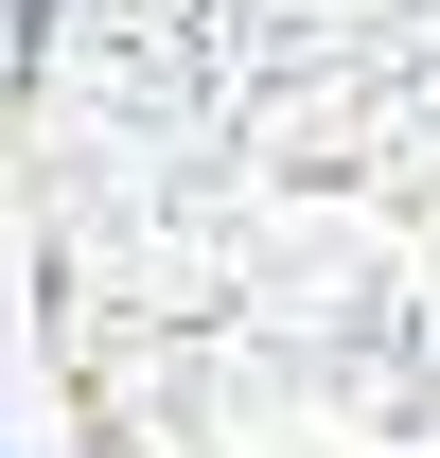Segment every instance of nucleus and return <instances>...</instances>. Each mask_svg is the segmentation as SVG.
Segmentation results:
<instances>
[{
  "mask_svg": "<svg viewBox=\"0 0 440 458\" xmlns=\"http://www.w3.org/2000/svg\"><path fill=\"white\" fill-rule=\"evenodd\" d=\"M36 36H54V0H18V54H36Z\"/></svg>",
  "mask_w": 440,
  "mask_h": 458,
  "instance_id": "obj_1",
  "label": "nucleus"
}]
</instances>
